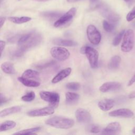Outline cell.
I'll return each mask as SVG.
<instances>
[{
  "label": "cell",
  "mask_w": 135,
  "mask_h": 135,
  "mask_svg": "<svg viewBox=\"0 0 135 135\" xmlns=\"http://www.w3.org/2000/svg\"><path fill=\"white\" fill-rule=\"evenodd\" d=\"M42 40V35L37 32H30L20 37L17 41L18 48L25 52L39 45Z\"/></svg>",
  "instance_id": "cell-1"
},
{
  "label": "cell",
  "mask_w": 135,
  "mask_h": 135,
  "mask_svg": "<svg viewBox=\"0 0 135 135\" xmlns=\"http://www.w3.org/2000/svg\"><path fill=\"white\" fill-rule=\"evenodd\" d=\"M45 123L52 127L68 129L74 124V121L70 118L62 116H53L45 121Z\"/></svg>",
  "instance_id": "cell-2"
},
{
  "label": "cell",
  "mask_w": 135,
  "mask_h": 135,
  "mask_svg": "<svg viewBox=\"0 0 135 135\" xmlns=\"http://www.w3.org/2000/svg\"><path fill=\"white\" fill-rule=\"evenodd\" d=\"M135 41L134 32L131 29H129L125 32L123 41L121 45V50L123 52H129L133 47Z\"/></svg>",
  "instance_id": "cell-3"
},
{
  "label": "cell",
  "mask_w": 135,
  "mask_h": 135,
  "mask_svg": "<svg viewBox=\"0 0 135 135\" xmlns=\"http://www.w3.org/2000/svg\"><path fill=\"white\" fill-rule=\"evenodd\" d=\"M40 96L43 100L48 102L50 105L54 108L57 107L60 100V95L55 92L41 91L40 92Z\"/></svg>",
  "instance_id": "cell-4"
},
{
  "label": "cell",
  "mask_w": 135,
  "mask_h": 135,
  "mask_svg": "<svg viewBox=\"0 0 135 135\" xmlns=\"http://www.w3.org/2000/svg\"><path fill=\"white\" fill-rule=\"evenodd\" d=\"M50 53L54 59L60 61L67 60L70 55V53L68 50L60 46L53 47L50 50Z\"/></svg>",
  "instance_id": "cell-5"
},
{
  "label": "cell",
  "mask_w": 135,
  "mask_h": 135,
  "mask_svg": "<svg viewBox=\"0 0 135 135\" xmlns=\"http://www.w3.org/2000/svg\"><path fill=\"white\" fill-rule=\"evenodd\" d=\"M86 35L89 41L93 45H98L101 40V35L96 27L89 25L86 28Z\"/></svg>",
  "instance_id": "cell-6"
},
{
  "label": "cell",
  "mask_w": 135,
  "mask_h": 135,
  "mask_svg": "<svg viewBox=\"0 0 135 135\" xmlns=\"http://www.w3.org/2000/svg\"><path fill=\"white\" fill-rule=\"evenodd\" d=\"M99 9L101 15L110 22L112 23H117L119 22V16L110 9L108 6L105 5H101L99 6Z\"/></svg>",
  "instance_id": "cell-7"
},
{
  "label": "cell",
  "mask_w": 135,
  "mask_h": 135,
  "mask_svg": "<svg viewBox=\"0 0 135 135\" xmlns=\"http://www.w3.org/2000/svg\"><path fill=\"white\" fill-rule=\"evenodd\" d=\"M85 54L89 62L90 66L92 69L97 68L98 66V52L93 47L90 46H86Z\"/></svg>",
  "instance_id": "cell-8"
},
{
  "label": "cell",
  "mask_w": 135,
  "mask_h": 135,
  "mask_svg": "<svg viewBox=\"0 0 135 135\" xmlns=\"http://www.w3.org/2000/svg\"><path fill=\"white\" fill-rule=\"evenodd\" d=\"M75 13L76 8L74 7L71 8L55 22L54 23V26L55 27H60L65 25L72 20L75 14Z\"/></svg>",
  "instance_id": "cell-9"
},
{
  "label": "cell",
  "mask_w": 135,
  "mask_h": 135,
  "mask_svg": "<svg viewBox=\"0 0 135 135\" xmlns=\"http://www.w3.org/2000/svg\"><path fill=\"white\" fill-rule=\"evenodd\" d=\"M54 112V108L49 106L37 109L32 110L27 112V115L30 117H43L51 115Z\"/></svg>",
  "instance_id": "cell-10"
},
{
  "label": "cell",
  "mask_w": 135,
  "mask_h": 135,
  "mask_svg": "<svg viewBox=\"0 0 135 135\" xmlns=\"http://www.w3.org/2000/svg\"><path fill=\"white\" fill-rule=\"evenodd\" d=\"M75 116L77 121L80 123H88L92 119L90 112L83 108L78 109L75 112Z\"/></svg>",
  "instance_id": "cell-11"
},
{
  "label": "cell",
  "mask_w": 135,
  "mask_h": 135,
  "mask_svg": "<svg viewBox=\"0 0 135 135\" xmlns=\"http://www.w3.org/2000/svg\"><path fill=\"white\" fill-rule=\"evenodd\" d=\"M109 115L112 117L130 118L133 116V112L129 109L121 108L110 112L109 113Z\"/></svg>",
  "instance_id": "cell-12"
},
{
  "label": "cell",
  "mask_w": 135,
  "mask_h": 135,
  "mask_svg": "<svg viewBox=\"0 0 135 135\" xmlns=\"http://www.w3.org/2000/svg\"><path fill=\"white\" fill-rule=\"evenodd\" d=\"M121 87L120 83L118 82H107L102 84L100 88V92L105 93L119 90Z\"/></svg>",
  "instance_id": "cell-13"
},
{
  "label": "cell",
  "mask_w": 135,
  "mask_h": 135,
  "mask_svg": "<svg viewBox=\"0 0 135 135\" xmlns=\"http://www.w3.org/2000/svg\"><path fill=\"white\" fill-rule=\"evenodd\" d=\"M121 130V126L118 122H111L102 129V134H114L119 132Z\"/></svg>",
  "instance_id": "cell-14"
},
{
  "label": "cell",
  "mask_w": 135,
  "mask_h": 135,
  "mask_svg": "<svg viewBox=\"0 0 135 135\" xmlns=\"http://www.w3.org/2000/svg\"><path fill=\"white\" fill-rule=\"evenodd\" d=\"M72 69L71 68H66L60 71L52 80V83H57L62 81L65 78L68 77L71 73Z\"/></svg>",
  "instance_id": "cell-15"
},
{
  "label": "cell",
  "mask_w": 135,
  "mask_h": 135,
  "mask_svg": "<svg viewBox=\"0 0 135 135\" xmlns=\"http://www.w3.org/2000/svg\"><path fill=\"white\" fill-rule=\"evenodd\" d=\"M98 107L103 111H108L114 105V101L111 99H104L98 102Z\"/></svg>",
  "instance_id": "cell-16"
},
{
  "label": "cell",
  "mask_w": 135,
  "mask_h": 135,
  "mask_svg": "<svg viewBox=\"0 0 135 135\" xmlns=\"http://www.w3.org/2000/svg\"><path fill=\"white\" fill-rule=\"evenodd\" d=\"M52 42L55 45L62 46H74L78 45L77 42L71 40L62 39L61 38H54L52 40Z\"/></svg>",
  "instance_id": "cell-17"
},
{
  "label": "cell",
  "mask_w": 135,
  "mask_h": 135,
  "mask_svg": "<svg viewBox=\"0 0 135 135\" xmlns=\"http://www.w3.org/2000/svg\"><path fill=\"white\" fill-rule=\"evenodd\" d=\"M18 80L24 85L27 87L35 88L40 85V82L38 81L25 78L22 76L18 78Z\"/></svg>",
  "instance_id": "cell-18"
},
{
  "label": "cell",
  "mask_w": 135,
  "mask_h": 135,
  "mask_svg": "<svg viewBox=\"0 0 135 135\" xmlns=\"http://www.w3.org/2000/svg\"><path fill=\"white\" fill-rule=\"evenodd\" d=\"M22 110V108L20 106H13L6 108L0 112V117L3 118L8 115L20 112Z\"/></svg>",
  "instance_id": "cell-19"
},
{
  "label": "cell",
  "mask_w": 135,
  "mask_h": 135,
  "mask_svg": "<svg viewBox=\"0 0 135 135\" xmlns=\"http://www.w3.org/2000/svg\"><path fill=\"white\" fill-rule=\"evenodd\" d=\"M22 76L25 78L36 80V81L40 80L39 73L37 71L32 70V69L26 70L23 73Z\"/></svg>",
  "instance_id": "cell-20"
},
{
  "label": "cell",
  "mask_w": 135,
  "mask_h": 135,
  "mask_svg": "<svg viewBox=\"0 0 135 135\" xmlns=\"http://www.w3.org/2000/svg\"><path fill=\"white\" fill-rule=\"evenodd\" d=\"M1 68L2 71L6 74H13L16 72L13 64L9 62H5L3 63L1 65Z\"/></svg>",
  "instance_id": "cell-21"
},
{
  "label": "cell",
  "mask_w": 135,
  "mask_h": 135,
  "mask_svg": "<svg viewBox=\"0 0 135 135\" xmlns=\"http://www.w3.org/2000/svg\"><path fill=\"white\" fill-rule=\"evenodd\" d=\"M80 95L74 92H68L65 93V101L68 104H73L79 100Z\"/></svg>",
  "instance_id": "cell-22"
},
{
  "label": "cell",
  "mask_w": 135,
  "mask_h": 135,
  "mask_svg": "<svg viewBox=\"0 0 135 135\" xmlns=\"http://www.w3.org/2000/svg\"><path fill=\"white\" fill-rule=\"evenodd\" d=\"M121 62V57L119 55L112 56L108 64V67L110 70H115L119 68Z\"/></svg>",
  "instance_id": "cell-23"
},
{
  "label": "cell",
  "mask_w": 135,
  "mask_h": 135,
  "mask_svg": "<svg viewBox=\"0 0 135 135\" xmlns=\"http://www.w3.org/2000/svg\"><path fill=\"white\" fill-rule=\"evenodd\" d=\"M8 20L11 22L15 24H23L30 21L32 18L28 16H21V17H16V16H11L8 18Z\"/></svg>",
  "instance_id": "cell-24"
},
{
  "label": "cell",
  "mask_w": 135,
  "mask_h": 135,
  "mask_svg": "<svg viewBox=\"0 0 135 135\" xmlns=\"http://www.w3.org/2000/svg\"><path fill=\"white\" fill-rule=\"evenodd\" d=\"M16 125V123L14 121L7 120L6 121L2 123H1L0 126V131L3 132L5 131H7L10 129L14 128Z\"/></svg>",
  "instance_id": "cell-25"
},
{
  "label": "cell",
  "mask_w": 135,
  "mask_h": 135,
  "mask_svg": "<svg viewBox=\"0 0 135 135\" xmlns=\"http://www.w3.org/2000/svg\"><path fill=\"white\" fill-rule=\"evenodd\" d=\"M41 127H34L32 128H29V129H26L22 130H20L18 132H16L14 134H36V132H38L41 130Z\"/></svg>",
  "instance_id": "cell-26"
},
{
  "label": "cell",
  "mask_w": 135,
  "mask_h": 135,
  "mask_svg": "<svg viewBox=\"0 0 135 135\" xmlns=\"http://www.w3.org/2000/svg\"><path fill=\"white\" fill-rule=\"evenodd\" d=\"M43 16L49 20H55L56 18H59L61 16V13L57 12H46L42 13Z\"/></svg>",
  "instance_id": "cell-27"
},
{
  "label": "cell",
  "mask_w": 135,
  "mask_h": 135,
  "mask_svg": "<svg viewBox=\"0 0 135 135\" xmlns=\"http://www.w3.org/2000/svg\"><path fill=\"white\" fill-rule=\"evenodd\" d=\"M36 95L34 92L30 91L21 97V100L25 102H31L35 98Z\"/></svg>",
  "instance_id": "cell-28"
},
{
  "label": "cell",
  "mask_w": 135,
  "mask_h": 135,
  "mask_svg": "<svg viewBox=\"0 0 135 135\" xmlns=\"http://www.w3.org/2000/svg\"><path fill=\"white\" fill-rule=\"evenodd\" d=\"M87 131L93 133H98L100 132H102V130L101 127L99 125L92 124L88 126Z\"/></svg>",
  "instance_id": "cell-29"
},
{
  "label": "cell",
  "mask_w": 135,
  "mask_h": 135,
  "mask_svg": "<svg viewBox=\"0 0 135 135\" xmlns=\"http://www.w3.org/2000/svg\"><path fill=\"white\" fill-rule=\"evenodd\" d=\"M125 31L124 30H122L121 32H120L113 38V41H112V44L114 46H117L119 44V43H120L122 37H123L124 34L125 33Z\"/></svg>",
  "instance_id": "cell-30"
},
{
  "label": "cell",
  "mask_w": 135,
  "mask_h": 135,
  "mask_svg": "<svg viewBox=\"0 0 135 135\" xmlns=\"http://www.w3.org/2000/svg\"><path fill=\"white\" fill-rule=\"evenodd\" d=\"M81 87V85L79 82H69L65 85V88L69 90H78Z\"/></svg>",
  "instance_id": "cell-31"
},
{
  "label": "cell",
  "mask_w": 135,
  "mask_h": 135,
  "mask_svg": "<svg viewBox=\"0 0 135 135\" xmlns=\"http://www.w3.org/2000/svg\"><path fill=\"white\" fill-rule=\"evenodd\" d=\"M55 64V62L54 61H49L46 62H44L43 63H39L37 65H36L35 66L39 69H45L49 67L52 66Z\"/></svg>",
  "instance_id": "cell-32"
},
{
  "label": "cell",
  "mask_w": 135,
  "mask_h": 135,
  "mask_svg": "<svg viewBox=\"0 0 135 135\" xmlns=\"http://www.w3.org/2000/svg\"><path fill=\"white\" fill-rule=\"evenodd\" d=\"M102 25L104 30L107 32H111L114 30V25L112 23H110L105 20H104L103 21Z\"/></svg>",
  "instance_id": "cell-33"
},
{
  "label": "cell",
  "mask_w": 135,
  "mask_h": 135,
  "mask_svg": "<svg viewBox=\"0 0 135 135\" xmlns=\"http://www.w3.org/2000/svg\"><path fill=\"white\" fill-rule=\"evenodd\" d=\"M135 18V6L133 7V8L128 13L126 19L127 21L130 22Z\"/></svg>",
  "instance_id": "cell-34"
},
{
  "label": "cell",
  "mask_w": 135,
  "mask_h": 135,
  "mask_svg": "<svg viewBox=\"0 0 135 135\" xmlns=\"http://www.w3.org/2000/svg\"><path fill=\"white\" fill-rule=\"evenodd\" d=\"M0 102H1V105L2 106L3 104H5V103L8 102V99L2 93H1V95H0Z\"/></svg>",
  "instance_id": "cell-35"
},
{
  "label": "cell",
  "mask_w": 135,
  "mask_h": 135,
  "mask_svg": "<svg viewBox=\"0 0 135 135\" xmlns=\"http://www.w3.org/2000/svg\"><path fill=\"white\" fill-rule=\"evenodd\" d=\"M5 45H6V43L5 41H3V40H1L0 41V46H1V55L2 56V53H3V51L5 48Z\"/></svg>",
  "instance_id": "cell-36"
},
{
  "label": "cell",
  "mask_w": 135,
  "mask_h": 135,
  "mask_svg": "<svg viewBox=\"0 0 135 135\" xmlns=\"http://www.w3.org/2000/svg\"><path fill=\"white\" fill-rule=\"evenodd\" d=\"M135 82V73L132 76V77L131 78V79L129 81L128 83V86H130L132 84H133Z\"/></svg>",
  "instance_id": "cell-37"
},
{
  "label": "cell",
  "mask_w": 135,
  "mask_h": 135,
  "mask_svg": "<svg viewBox=\"0 0 135 135\" xmlns=\"http://www.w3.org/2000/svg\"><path fill=\"white\" fill-rule=\"evenodd\" d=\"M128 97L129 99H134L135 98V90L131 92L130 93V94L128 95Z\"/></svg>",
  "instance_id": "cell-38"
},
{
  "label": "cell",
  "mask_w": 135,
  "mask_h": 135,
  "mask_svg": "<svg viewBox=\"0 0 135 135\" xmlns=\"http://www.w3.org/2000/svg\"><path fill=\"white\" fill-rule=\"evenodd\" d=\"M6 20V18L5 17H1L0 18V23H1V28L2 27V26H3Z\"/></svg>",
  "instance_id": "cell-39"
},
{
  "label": "cell",
  "mask_w": 135,
  "mask_h": 135,
  "mask_svg": "<svg viewBox=\"0 0 135 135\" xmlns=\"http://www.w3.org/2000/svg\"><path fill=\"white\" fill-rule=\"evenodd\" d=\"M86 46H83L81 49H80V52L82 54H85V49H86Z\"/></svg>",
  "instance_id": "cell-40"
},
{
  "label": "cell",
  "mask_w": 135,
  "mask_h": 135,
  "mask_svg": "<svg viewBox=\"0 0 135 135\" xmlns=\"http://www.w3.org/2000/svg\"><path fill=\"white\" fill-rule=\"evenodd\" d=\"M81 1H83V0H66V1L69 3H74V2H77Z\"/></svg>",
  "instance_id": "cell-41"
},
{
  "label": "cell",
  "mask_w": 135,
  "mask_h": 135,
  "mask_svg": "<svg viewBox=\"0 0 135 135\" xmlns=\"http://www.w3.org/2000/svg\"><path fill=\"white\" fill-rule=\"evenodd\" d=\"M99 0H90V2L92 4H94L95 3H97Z\"/></svg>",
  "instance_id": "cell-42"
},
{
  "label": "cell",
  "mask_w": 135,
  "mask_h": 135,
  "mask_svg": "<svg viewBox=\"0 0 135 135\" xmlns=\"http://www.w3.org/2000/svg\"><path fill=\"white\" fill-rule=\"evenodd\" d=\"M34 1H38V2H45V1H48V0H34Z\"/></svg>",
  "instance_id": "cell-43"
},
{
  "label": "cell",
  "mask_w": 135,
  "mask_h": 135,
  "mask_svg": "<svg viewBox=\"0 0 135 135\" xmlns=\"http://www.w3.org/2000/svg\"><path fill=\"white\" fill-rule=\"evenodd\" d=\"M132 132H133L134 134H135V127L132 129Z\"/></svg>",
  "instance_id": "cell-44"
},
{
  "label": "cell",
  "mask_w": 135,
  "mask_h": 135,
  "mask_svg": "<svg viewBox=\"0 0 135 135\" xmlns=\"http://www.w3.org/2000/svg\"><path fill=\"white\" fill-rule=\"evenodd\" d=\"M124 1H126V2H130V1H131V0H124Z\"/></svg>",
  "instance_id": "cell-45"
},
{
  "label": "cell",
  "mask_w": 135,
  "mask_h": 135,
  "mask_svg": "<svg viewBox=\"0 0 135 135\" xmlns=\"http://www.w3.org/2000/svg\"><path fill=\"white\" fill-rule=\"evenodd\" d=\"M18 1H20V0H18Z\"/></svg>",
  "instance_id": "cell-46"
}]
</instances>
